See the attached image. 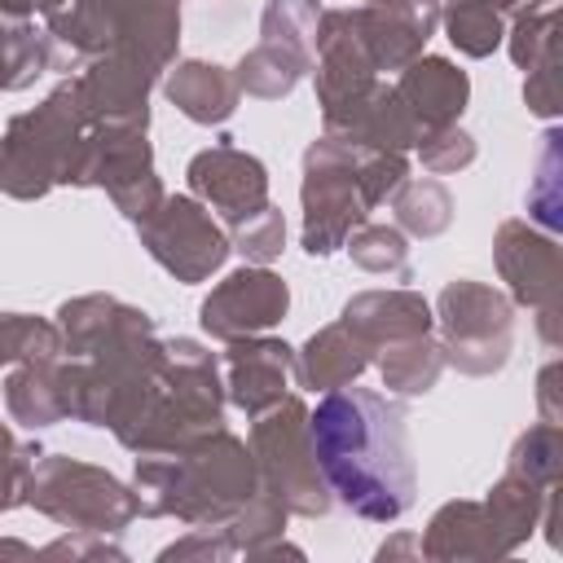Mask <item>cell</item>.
<instances>
[{
	"instance_id": "obj_1",
	"label": "cell",
	"mask_w": 563,
	"mask_h": 563,
	"mask_svg": "<svg viewBox=\"0 0 563 563\" xmlns=\"http://www.w3.org/2000/svg\"><path fill=\"white\" fill-rule=\"evenodd\" d=\"M321 471L361 515H400L413 493L405 413L374 391H334L312 418Z\"/></svg>"
},
{
	"instance_id": "obj_2",
	"label": "cell",
	"mask_w": 563,
	"mask_h": 563,
	"mask_svg": "<svg viewBox=\"0 0 563 563\" xmlns=\"http://www.w3.org/2000/svg\"><path fill=\"white\" fill-rule=\"evenodd\" d=\"M145 242H150V251L172 268V273H180V277H202V273H211L220 260H224V242H220V233L202 220V211L198 207H189V202H172L167 207V216H158L154 224H145Z\"/></svg>"
},
{
	"instance_id": "obj_3",
	"label": "cell",
	"mask_w": 563,
	"mask_h": 563,
	"mask_svg": "<svg viewBox=\"0 0 563 563\" xmlns=\"http://www.w3.org/2000/svg\"><path fill=\"white\" fill-rule=\"evenodd\" d=\"M282 308H286V286L277 277H268V273H238V277H229L207 299L202 321L216 334H238V330L277 321Z\"/></svg>"
},
{
	"instance_id": "obj_4",
	"label": "cell",
	"mask_w": 563,
	"mask_h": 563,
	"mask_svg": "<svg viewBox=\"0 0 563 563\" xmlns=\"http://www.w3.org/2000/svg\"><path fill=\"white\" fill-rule=\"evenodd\" d=\"M194 185L202 194H211L229 216H251V207H260L264 198V172L255 158H242L233 150H216V154H202L194 167H189Z\"/></svg>"
},
{
	"instance_id": "obj_5",
	"label": "cell",
	"mask_w": 563,
	"mask_h": 563,
	"mask_svg": "<svg viewBox=\"0 0 563 563\" xmlns=\"http://www.w3.org/2000/svg\"><path fill=\"white\" fill-rule=\"evenodd\" d=\"M431 22H435V4H431V0H387L378 26H374V35H369L378 62H387V66L405 62V57L413 53V44L427 40Z\"/></svg>"
},
{
	"instance_id": "obj_6",
	"label": "cell",
	"mask_w": 563,
	"mask_h": 563,
	"mask_svg": "<svg viewBox=\"0 0 563 563\" xmlns=\"http://www.w3.org/2000/svg\"><path fill=\"white\" fill-rule=\"evenodd\" d=\"M282 383H286V347L255 343L233 352V387L246 409H260L264 400H273Z\"/></svg>"
},
{
	"instance_id": "obj_7",
	"label": "cell",
	"mask_w": 563,
	"mask_h": 563,
	"mask_svg": "<svg viewBox=\"0 0 563 563\" xmlns=\"http://www.w3.org/2000/svg\"><path fill=\"white\" fill-rule=\"evenodd\" d=\"M172 97H176V106H185L194 119H224V114L233 110V84H229L216 66H202V62H189V66L176 70Z\"/></svg>"
},
{
	"instance_id": "obj_8",
	"label": "cell",
	"mask_w": 563,
	"mask_h": 563,
	"mask_svg": "<svg viewBox=\"0 0 563 563\" xmlns=\"http://www.w3.org/2000/svg\"><path fill=\"white\" fill-rule=\"evenodd\" d=\"M405 97L413 101V110L431 123H444L453 110H462L466 97V79L457 70H449L444 62H427L405 79Z\"/></svg>"
},
{
	"instance_id": "obj_9",
	"label": "cell",
	"mask_w": 563,
	"mask_h": 563,
	"mask_svg": "<svg viewBox=\"0 0 563 563\" xmlns=\"http://www.w3.org/2000/svg\"><path fill=\"white\" fill-rule=\"evenodd\" d=\"M347 317H356V325L365 330H391V334L427 330V308L409 295H365L347 308Z\"/></svg>"
},
{
	"instance_id": "obj_10",
	"label": "cell",
	"mask_w": 563,
	"mask_h": 563,
	"mask_svg": "<svg viewBox=\"0 0 563 563\" xmlns=\"http://www.w3.org/2000/svg\"><path fill=\"white\" fill-rule=\"evenodd\" d=\"M361 365H365L361 347L347 343L343 330H325L321 339L308 343V365H303V374H308L312 387H334V383L352 378Z\"/></svg>"
},
{
	"instance_id": "obj_11",
	"label": "cell",
	"mask_w": 563,
	"mask_h": 563,
	"mask_svg": "<svg viewBox=\"0 0 563 563\" xmlns=\"http://www.w3.org/2000/svg\"><path fill=\"white\" fill-rule=\"evenodd\" d=\"M449 26H453V40L466 53H488L493 40H497V18L475 0H457L453 13H449Z\"/></svg>"
},
{
	"instance_id": "obj_12",
	"label": "cell",
	"mask_w": 563,
	"mask_h": 563,
	"mask_svg": "<svg viewBox=\"0 0 563 563\" xmlns=\"http://www.w3.org/2000/svg\"><path fill=\"white\" fill-rule=\"evenodd\" d=\"M444 194L435 189V185H422V189H413L405 202H400V216H405V224L409 229H418V233H435V229H444Z\"/></svg>"
},
{
	"instance_id": "obj_13",
	"label": "cell",
	"mask_w": 563,
	"mask_h": 563,
	"mask_svg": "<svg viewBox=\"0 0 563 563\" xmlns=\"http://www.w3.org/2000/svg\"><path fill=\"white\" fill-rule=\"evenodd\" d=\"M242 251H251L260 260L277 255L282 251V220L273 211H255V220H246V229H242Z\"/></svg>"
},
{
	"instance_id": "obj_14",
	"label": "cell",
	"mask_w": 563,
	"mask_h": 563,
	"mask_svg": "<svg viewBox=\"0 0 563 563\" xmlns=\"http://www.w3.org/2000/svg\"><path fill=\"white\" fill-rule=\"evenodd\" d=\"M356 260H361L365 268H387V264H400V260H405V246H400L396 233L369 229V233H361V242H356Z\"/></svg>"
},
{
	"instance_id": "obj_15",
	"label": "cell",
	"mask_w": 563,
	"mask_h": 563,
	"mask_svg": "<svg viewBox=\"0 0 563 563\" xmlns=\"http://www.w3.org/2000/svg\"><path fill=\"white\" fill-rule=\"evenodd\" d=\"M466 158H471L466 136H440V141L427 145V163L431 167H453V163H466Z\"/></svg>"
}]
</instances>
